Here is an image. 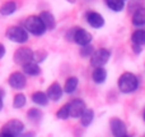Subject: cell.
Wrapping results in <instances>:
<instances>
[{
  "instance_id": "1",
  "label": "cell",
  "mask_w": 145,
  "mask_h": 137,
  "mask_svg": "<svg viewBox=\"0 0 145 137\" xmlns=\"http://www.w3.org/2000/svg\"><path fill=\"white\" fill-rule=\"evenodd\" d=\"M118 90L122 94H131V92L136 91L139 89V79L131 72H125L120 76L118 78Z\"/></svg>"
},
{
  "instance_id": "2",
  "label": "cell",
  "mask_w": 145,
  "mask_h": 137,
  "mask_svg": "<svg viewBox=\"0 0 145 137\" xmlns=\"http://www.w3.org/2000/svg\"><path fill=\"white\" fill-rule=\"evenodd\" d=\"M68 40L72 41V42H75L79 46H84V45H88V44L92 42L93 36L90 35L87 30H84V28L76 27V28H71V30L69 31Z\"/></svg>"
},
{
  "instance_id": "3",
  "label": "cell",
  "mask_w": 145,
  "mask_h": 137,
  "mask_svg": "<svg viewBox=\"0 0 145 137\" xmlns=\"http://www.w3.org/2000/svg\"><path fill=\"white\" fill-rule=\"evenodd\" d=\"M24 28L35 36H42L46 32V26L43 24L40 15H31L24 21Z\"/></svg>"
},
{
  "instance_id": "4",
  "label": "cell",
  "mask_w": 145,
  "mask_h": 137,
  "mask_svg": "<svg viewBox=\"0 0 145 137\" xmlns=\"http://www.w3.org/2000/svg\"><path fill=\"white\" fill-rule=\"evenodd\" d=\"M89 58H90V66H92L93 68H95V67H103L110 60L111 51L106 48H99L93 51Z\"/></svg>"
},
{
  "instance_id": "5",
  "label": "cell",
  "mask_w": 145,
  "mask_h": 137,
  "mask_svg": "<svg viewBox=\"0 0 145 137\" xmlns=\"http://www.w3.org/2000/svg\"><path fill=\"white\" fill-rule=\"evenodd\" d=\"M7 37L15 44H24L28 41V31L20 26H12L7 30Z\"/></svg>"
},
{
  "instance_id": "6",
  "label": "cell",
  "mask_w": 145,
  "mask_h": 137,
  "mask_svg": "<svg viewBox=\"0 0 145 137\" xmlns=\"http://www.w3.org/2000/svg\"><path fill=\"white\" fill-rule=\"evenodd\" d=\"M23 131H24V124H23V122H20V120H18V119H12L3 127L0 136L1 137H15V136H20V133H22Z\"/></svg>"
},
{
  "instance_id": "7",
  "label": "cell",
  "mask_w": 145,
  "mask_h": 137,
  "mask_svg": "<svg viewBox=\"0 0 145 137\" xmlns=\"http://www.w3.org/2000/svg\"><path fill=\"white\" fill-rule=\"evenodd\" d=\"M13 59H14L15 64L23 66V64L33 60V51L29 48H19L18 50H15Z\"/></svg>"
},
{
  "instance_id": "8",
  "label": "cell",
  "mask_w": 145,
  "mask_h": 137,
  "mask_svg": "<svg viewBox=\"0 0 145 137\" xmlns=\"http://www.w3.org/2000/svg\"><path fill=\"white\" fill-rule=\"evenodd\" d=\"M111 132L115 137H126L127 136V128L122 119L120 118H112L110 120Z\"/></svg>"
},
{
  "instance_id": "9",
  "label": "cell",
  "mask_w": 145,
  "mask_h": 137,
  "mask_svg": "<svg viewBox=\"0 0 145 137\" xmlns=\"http://www.w3.org/2000/svg\"><path fill=\"white\" fill-rule=\"evenodd\" d=\"M9 82L10 87L15 90H23L25 86H27V78H25L24 73H20V72H14L9 76Z\"/></svg>"
},
{
  "instance_id": "10",
  "label": "cell",
  "mask_w": 145,
  "mask_h": 137,
  "mask_svg": "<svg viewBox=\"0 0 145 137\" xmlns=\"http://www.w3.org/2000/svg\"><path fill=\"white\" fill-rule=\"evenodd\" d=\"M87 109L84 100L82 99H74L71 103H69V113H70V118H80L83 112Z\"/></svg>"
},
{
  "instance_id": "11",
  "label": "cell",
  "mask_w": 145,
  "mask_h": 137,
  "mask_svg": "<svg viewBox=\"0 0 145 137\" xmlns=\"http://www.w3.org/2000/svg\"><path fill=\"white\" fill-rule=\"evenodd\" d=\"M85 19H87L88 24L93 28H102L105 26V18L99 13L93 12V10H90L85 14Z\"/></svg>"
},
{
  "instance_id": "12",
  "label": "cell",
  "mask_w": 145,
  "mask_h": 137,
  "mask_svg": "<svg viewBox=\"0 0 145 137\" xmlns=\"http://www.w3.org/2000/svg\"><path fill=\"white\" fill-rule=\"evenodd\" d=\"M46 95H47L48 100H52V101H59V100L63 97L64 95V90L57 82H54L50 87L46 91Z\"/></svg>"
},
{
  "instance_id": "13",
  "label": "cell",
  "mask_w": 145,
  "mask_h": 137,
  "mask_svg": "<svg viewBox=\"0 0 145 137\" xmlns=\"http://www.w3.org/2000/svg\"><path fill=\"white\" fill-rule=\"evenodd\" d=\"M22 67H23V73H25L27 76L36 77V76H40L41 74V67L38 66V63H36V62H33V60L23 64Z\"/></svg>"
},
{
  "instance_id": "14",
  "label": "cell",
  "mask_w": 145,
  "mask_h": 137,
  "mask_svg": "<svg viewBox=\"0 0 145 137\" xmlns=\"http://www.w3.org/2000/svg\"><path fill=\"white\" fill-rule=\"evenodd\" d=\"M133 24L135 27H144L145 26V8H139V9L133 12Z\"/></svg>"
},
{
  "instance_id": "15",
  "label": "cell",
  "mask_w": 145,
  "mask_h": 137,
  "mask_svg": "<svg viewBox=\"0 0 145 137\" xmlns=\"http://www.w3.org/2000/svg\"><path fill=\"white\" fill-rule=\"evenodd\" d=\"M92 79H93V82L97 85L105 83L106 79H107V71H106L103 67H95L92 73Z\"/></svg>"
},
{
  "instance_id": "16",
  "label": "cell",
  "mask_w": 145,
  "mask_h": 137,
  "mask_svg": "<svg viewBox=\"0 0 145 137\" xmlns=\"http://www.w3.org/2000/svg\"><path fill=\"white\" fill-rule=\"evenodd\" d=\"M40 18L42 19L43 24L46 26V30L52 31L54 28L56 27V19H55V17H54V14L51 12L45 10V12H42L40 14Z\"/></svg>"
},
{
  "instance_id": "17",
  "label": "cell",
  "mask_w": 145,
  "mask_h": 137,
  "mask_svg": "<svg viewBox=\"0 0 145 137\" xmlns=\"http://www.w3.org/2000/svg\"><path fill=\"white\" fill-rule=\"evenodd\" d=\"M32 101L36 105H40V107H46L48 105V97L46 95V92L42 91H36L32 94Z\"/></svg>"
},
{
  "instance_id": "18",
  "label": "cell",
  "mask_w": 145,
  "mask_h": 137,
  "mask_svg": "<svg viewBox=\"0 0 145 137\" xmlns=\"http://www.w3.org/2000/svg\"><path fill=\"white\" fill-rule=\"evenodd\" d=\"M78 86H79V79H78L76 77H69V78L65 81V85H64L63 90L65 94L70 95L78 89Z\"/></svg>"
},
{
  "instance_id": "19",
  "label": "cell",
  "mask_w": 145,
  "mask_h": 137,
  "mask_svg": "<svg viewBox=\"0 0 145 137\" xmlns=\"http://www.w3.org/2000/svg\"><path fill=\"white\" fill-rule=\"evenodd\" d=\"M93 119H94V112L93 109H85L83 114L80 115V123L83 127H89L92 124Z\"/></svg>"
},
{
  "instance_id": "20",
  "label": "cell",
  "mask_w": 145,
  "mask_h": 137,
  "mask_svg": "<svg viewBox=\"0 0 145 137\" xmlns=\"http://www.w3.org/2000/svg\"><path fill=\"white\" fill-rule=\"evenodd\" d=\"M105 4L113 12H122L125 8V0H105Z\"/></svg>"
},
{
  "instance_id": "21",
  "label": "cell",
  "mask_w": 145,
  "mask_h": 137,
  "mask_svg": "<svg viewBox=\"0 0 145 137\" xmlns=\"http://www.w3.org/2000/svg\"><path fill=\"white\" fill-rule=\"evenodd\" d=\"M15 10H17V3L10 0V1H7L5 4L1 5V8H0V14L1 15H12Z\"/></svg>"
},
{
  "instance_id": "22",
  "label": "cell",
  "mask_w": 145,
  "mask_h": 137,
  "mask_svg": "<svg viewBox=\"0 0 145 137\" xmlns=\"http://www.w3.org/2000/svg\"><path fill=\"white\" fill-rule=\"evenodd\" d=\"M131 41L133 44H138L140 46L145 45V30H136L131 35Z\"/></svg>"
},
{
  "instance_id": "23",
  "label": "cell",
  "mask_w": 145,
  "mask_h": 137,
  "mask_svg": "<svg viewBox=\"0 0 145 137\" xmlns=\"http://www.w3.org/2000/svg\"><path fill=\"white\" fill-rule=\"evenodd\" d=\"M27 118L33 123H38L41 119H42V112L37 108H32L27 112Z\"/></svg>"
},
{
  "instance_id": "24",
  "label": "cell",
  "mask_w": 145,
  "mask_h": 137,
  "mask_svg": "<svg viewBox=\"0 0 145 137\" xmlns=\"http://www.w3.org/2000/svg\"><path fill=\"white\" fill-rule=\"evenodd\" d=\"M25 104H27V97L23 94H17L14 96V99H13V107H14L15 109H20V108H23Z\"/></svg>"
},
{
  "instance_id": "25",
  "label": "cell",
  "mask_w": 145,
  "mask_h": 137,
  "mask_svg": "<svg viewBox=\"0 0 145 137\" xmlns=\"http://www.w3.org/2000/svg\"><path fill=\"white\" fill-rule=\"evenodd\" d=\"M56 117L61 120H66L70 118V113H69V104L66 105H63L60 109L56 112Z\"/></svg>"
},
{
  "instance_id": "26",
  "label": "cell",
  "mask_w": 145,
  "mask_h": 137,
  "mask_svg": "<svg viewBox=\"0 0 145 137\" xmlns=\"http://www.w3.org/2000/svg\"><path fill=\"white\" fill-rule=\"evenodd\" d=\"M46 58H47V51L45 50L33 51V62H36V63H42Z\"/></svg>"
},
{
  "instance_id": "27",
  "label": "cell",
  "mask_w": 145,
  "mask_h": 137,
  "mask_svg": "<svg viewBox=\"0 0 145 137\" xmlns=\"http://www.w3.org/2000/svg\"><path fill=\"white\" fill-rule=\"evenodd\" d=\"M94 51V49H93V46L90 45V44H88V45H84L82 46V49H80V56H83V58H89L90 55H92V53Z\"/></svg>"
},
{
  "instance_id": "28",
  "label": "cell",
  "mask_w": 145,
  "mask_h": 137,
  "mask_svg": "<svg viewBox=\"0 0 145 137\" xmlns=\"http://www.w3.org/2000/svg\"><path fill=\"white\" fill-rule=\"evenodd\" d=\"M143 1L144 0H130V1H129V10L133 13L134 10L141 8L143 7Z\"/></svg>"
},
{
  "instance_id": "29",
  "label": "cell",
  "mask_w": 145,
  "mask_h": 137,
  "mask_svg": "<svg viewBox=\"0 0 145 137\" xmlns=\"http://www.w3.org/2000/svg\"><path fill=\"white\" fill-rule=\"evenodd\" d=\"M133 50H134V53H135L136 55H140L141 51H143V46L138 45V44H133Z\"/></svg>"
},
{
  "instance_id": "30",
  "label": "cell",
  "mask_w": 145,
  "mask_h": 137,
  "mask_svg": "<svg viewBox=\"0 0 145 137\" xmlns=\"http://www.w3.org/2000/svg\"><path fill=\"white\" fill-rule=\"evenodd\" d=\"M5 53H7V50H5V46L3 45V44H0V59H1L3 56L5 55Z\"/></svg>"
},
{
  "instance_id": "31",
  "label": "cell",
  "mask_w": 145,
  "mask_h": 137,
  "mask_svg": "<svg viewBox=\"0 0 145 137\" xmlns=\"http://www.w3.org/2000/svg\"><path fill=\"white\" fill-rule=\"evenodd\" d=\"M3 96H4V90L0 89V110L3 109Z\"/></svg>"
},
{
  "instance_id": "32",
  "label": "cell",
  "mask_w": 145,
  "mask_h": 137,
  "mask_svg": "<svg viewBox=\"0 0 145 137\" xmlns=\"http://www.w3.org/2000/svg\"><path fill=\"white\" fill-rule=\"evenodd\" d=\"M66 1H69V3H70V4H74V3L76 1V0H66Z\"/></svg>"
},
{
  "instance_id": "33",
  "label": "cell",
  "mask_w": 145,
  "mask_h": 137,
  "mask_svg": "<svg viewBox=\"0 0 145 137\" xmlns=\"http://www.w3.org/2000/svg\"><path fill=\"white\" fill-rule=\"evenodd\" d=\"M143 118H144V122H145V110H144V114H143Z\"/></svg>"
},
{
  "instance_id": "34",
  "label": "cell",
  "mask_w": 145,
  "mask_h": 137,
  "mask_svg": "<svg viewBox=\"0 0 145 137\" xmlns=\"http://www.w3.org/2000/svg\"><path fill=\"white\" fill-rule=\"evenodd\" d=\"M125 1H126V0H125Z\"/></svg>"
}]
</instances>
